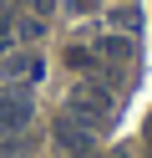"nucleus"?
<instances>
[{"mask_svg":"<svg viewBox=\"0 0 152 158\" xmlns=\"http://www.w3.org/2000/svg\"><path fill=\"white\" fill-rule=\"evenodd\" d=\"M111 112H117V102H111V92L101 82H81L76 92H71V102H66V117H76L81 127H107L111 123Z\"/></svg>","mask_w":152,"mask_h":158,"instance_id":"nucleus-1","label":"nucleus"},{"mask_svg":"<svg viewBox=\"0 0 152 158\" xmlns=\"http://www.w3.org/2000/svg\"><path fill=\"white\" fill-rule=\"evenodd\" d=\"M30 92H20V87H5L0 92V138L5 133H25L30 127Z\"/></svg>","mask_w":152,"mask_h":158,"instance_id":"nucleus-2","label":"nucleus"},{"mask_svg":"<svg viewBox=\"0 0 152 158\" xmlns=\"http://www.w3.org/2000/svg\"><path fill=\"white\" fill-rule=\"evenodd\" d=\"M56 143H61V153L86 158L91 153V127H81L76 117H61V123H56Z\"/></svg>","mask_w":152,"mask_h":158,"instance_id":"nucleus-3","label":"nucleus"},{"mask_svg":"<svg viewBox=\"0 0 152 158\" xmlns=\"http://www.w3.org/2000/svg\"><path fill=\"white\" fill-rule=\"evenodd\" d=\"M0 77H25V82H36V77H41V56H30V51L0 56Z\"/></svg>","mask_w":152,"mask_h":158,"instance_id":"nucleus-4","label":"nucleus"},{"mask_svg":"<svg viewBox=\"0 0 152 158\" xmlns=\"http://www.w3.org/2000/svg\"><path fill=\"white\" fill-rule=\"evenodd\" d=\"M96 51L107 56L111 66H127L132 56H137V46H132V36H122V31H117V36H101V41H96Z\"/></svg>","mask_w":152,"mask_h":158,"instance_id":"nucleus-5","label":"nucleus"},{"mask_svg":"<svg viewBox=\"0 0 152 158\" xmlns=\"http://www.w3.org/2000/svg\"><path fill=\"white\" fill-rule=\"evenodd\" d=\"M30 153H36V138H25V133H5L0 158H30Z\"/></svg>","mask_w":152,"mask_h":158,"instance_id":"nucleus-6","label":"nucleus"},{"mask_svg":"<svg viewBox=\"0 0 152 158\" xmlns=\"http://www.w3.org/2000/svg\"><path fill=\"white\" fill-rule=\"evenodd\" d=\"M111 31H122V36H132V31H137V5H122V10H111Z\"/></svg>","mask_w":152,"mask_h":158,"instance_id":"nucleus-7","label":"nucleus"},{"mask_svg":"<svg viewBox=\"0 0 152 158\" xmlns=\"http://www.w3.org/2000/svg\"><path fill=\"white\" fill-rule=\"evenodd\" d=\"M66 66H76V72H86V66H96V56H91L86 46H71V51H66Z\"/></svg>","mask_w":152,"mask_h":158,"instance_id":"nucleus-8","label":"nucleus"},{"mask_svg":"<svg viewBox=\"0 0 152 158\" xmlns=\"http://www.w3.org/2000/svg\"><path fill=\"white\" fill-rule=\"evenodd\" d=\"M96 5H101V0H66V10H71V15H91Z\"/></svg>","mask_w":152,"mask_h":158,"instance_id":"nucleus-9","label":"nucleus"},{"mask_svg":"<svg viewBox=\"0 0 152 158\" xmlns=\"http://www.w3.org/2000/svg\"><path fill=\"white\" fill-rule=\"evenodd\" d=\"M30 10H36V15H46V10H51V0H30Z\"/></svg>","mask_w":152,"mask_h":158,"instance_id":"nucleus-10","label":"nucleus"},{"mask_svg":"<svg viewBox=\"0 0 152 158\" xmlns=\"http://www.w3.org/2000/svg\"><path fill=\"white\" fill-rule=\"evenodd\" d=\"M147 133H152V117H147Z\"/></svg>","mask_w":152,"mask_h":158,"instance_id":"nucleus-11","label":"nucleus"},{"mask_svg":"<svg viewBox=\"0 0 152 158\" xmlns=\"http://www.w3.org/2000/svg\"><path fill=\"white\" fill-rule=\"evenodd\" d=\"M147 158H152V153H147Z\"/></svg>","mask_w":152,"mask_h":158,"instance_id":"nucleus-12","label":"nucleus"}]
</instances>
